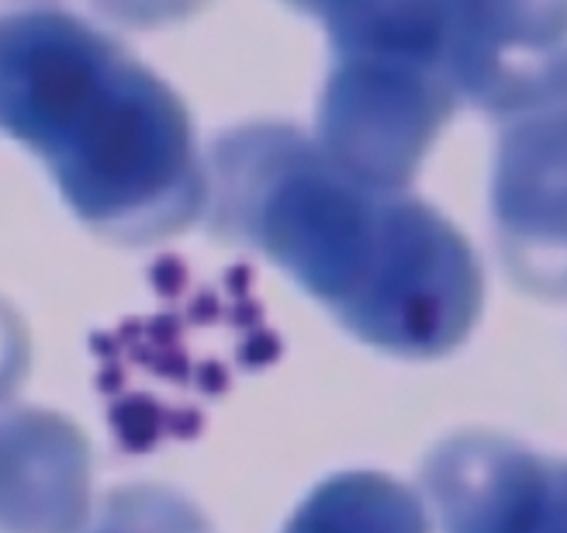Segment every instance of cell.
Segmentation results:
<instances>
[{
	"label": "cell",
	"mask_w": 567,
	"mask_h": 533,
	"mask_svg": "<svg viewBox=\"0 0 567 533\" xmlns=\"http://www.w3.org/2000/svg\"><path fill=\"white\" fill-rule=\"evenodd\" d=\"M225 218L381 350L443 353L477 316L481 274L457 229L329 156L301 153L298 174L260 198L233 194Z\"/></svg>",
	"instance_id": "1"
},
{
	"label": "cell",
	"mask_w": 567,
	"mask_h": 533,
	"mask_svg": "<svg viewBox=\"0 0 567 533\" xmlns=\"http://www.w3.org/2000/svg\"><path fill=\"white\" fill-rule=\"evenodd\" d=\"M457 94L498 119L567 104V0H446Z\"/></svg>",
	"instance_id": "2"
},
{
	"label": "cell",
	"mask_w": 567,
	"mask_h": 533,
	"mask_svg": "<svg viewBox=\"0 0 567 533\" xmlns=\"http://www.w3.org/2000/svg\"><path fill=\"white\" fill-rule=\"evenodd\" d=\"M492 205L513 274L540 295H567V104L508 122Z\"/></svg>",
	"instance_id": "3"
},
{
	"label": "cell",
	"mask_w": 567,
	"mask_h": 533,
	"mask_svg": "<svg viewBox=\"0 0 567 533\" xmlns=\"http://www.w3.org/2000/svg\"><path fill=\"white\" fill-rule=\"evenodd\" d=\"M288 533H425L422 510L399 482L350 474L316 492Z\"/></svg>",
	"instance_id": "4"
},
{
	"label": "cell",
	"mask_w": 567,
	"mask_h": 533,
	"mask_svg": "<svg viewBox=\"0 0 567 533\" xmlns=\"http://www.w3.org/2000/svg\"><path fill=\"white\" fill-rule=\"evenodd\" d=\"M94 533H208V526L174 495L132 489L107 502Z\"/></svg>",
	"instance_id": "5"
}]
</instances>
